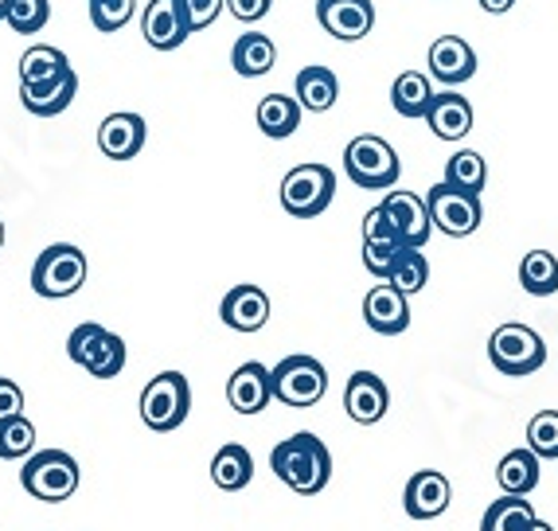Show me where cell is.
<instances>
[{
    "mask_svg": "<svg viewBox=\"0 0 558 531\" xmlns=\"http://www.w3.org/2000/svg\"><path fill=\"white\" fill-rule=\"evenodd\" d=\"M0 246H4V224H0Z\"/></svg>",
    "mask_w": 558,
    "mask_h": 531,
    "instance_id": "f6af8a7d",
    "label": "cell"
},
{
    "mask_svg": "<svg viewBox=\"0 0 558 531\" xmlns=\"http://www.w3.org/2000/svg\"><path fill=\"white\" fill-rule=\"evenodd\" d=\"M219 317L234 333H258L270 321V298L262 286H234L219 305Z\"/></svg>",
    "mask_w": 558,
    "mask_h": 531,
    "instance_id": "44dd1931",
    "label": "cell"
},
{
    "mask_svg": "<svg viewBox=\"0 0 558 531\" xmlns=\"http://www.w3.org/2000/svg\"><path fill=\"white\" fill-rule=\"evenodd\" d=\"M520 286L531 298H550L558 293V258L550 251H531L520 262Z\"/></svg>",
    "mask_w": 558,
    "mask_h": 531,
    "instance_id": "f546056e",
    "label": "cell"
},
{
    "mask_svg": "<svg viewBox=\"0 0 558 531\" xmlns=\"http://www.w3.org/2000/svg\"><path fill=\"white\" fill-rule=\"evenodd\" d=\"M344 172L352 184L379 192V188H391L395 180L402 177V165H399V153L391 149V141L375 137V133H363V137L348 141Z\"/></svg>",
    "mask_w": 558,
    "mask_h": 531,
    "instance_id": "277c9868",
    "label": "cell"
},
{
    "mask_svg": "<svg viewBox=\"0 0 558 531\" xmlns=\"http://www.w3.org/2000/svg\"><path fill=\"white\" fill-rule=\"evenodd\" d=\"M274 399V375L266 364L251 360V364L234 367V375L227 379V402L234 414H262Z\"/></svg>",
    "mask_w": 558,
    "mask_h": 531,
    "instance_id": "5bb4252c",
    "label": "cell"
},
{
    "mask_svg": "<svg viewBox=\"0 0 558 531\" xmlns=\"http://www.w3.org/2000/svg\"><path fill=\"white\" fill-rule=\"evenodd\" d=\"M149 141V125L141 113H110L102 125H98V149L106 153L110 160H133Z\"/></svg>",
    "mask_w": 558,
    "mask_h": 531,
    "instance_id": "e0dca14e",
    "label": "cell"
},
{
    "mask_svg": "<svg viewBox=\"0 0 558 531\" xmlns=\"http://www.w3.org/2000/svg\"><path fill=\"white\" fill-rule=\"evenodd\" d=\"M86 4H90V0H86Z\"/></svg>",
    "mask_w": 558,
    "mask_h": 531,
    "instance_id": "bcb514c9",
    "label": "cell"
},
{
    "mask_svg": "<svg viewBox=\"0 0 558 531\" xmlns=\"http://www.w3.org/2000/svg\"><path fill=\"white\" fill-rule=\"evenodd\" d=\"M227 9V0H184V16H187V28L192 32H204L211 28L219 12Z\"/></svg>",
    "mask_w": 558,
    "mask_h": 531,
    "instance_id": "f35d334b",
    "label": "cell"
},
{
    "mask_svg": "<svg viewBox=\"0 0 558 531\" xmlns=\"http://www.w3.org/2000/svg\"><path fill=\"white\" fill-rule=\"evenodd\" d=\"M363 321H367V328H375L379 336H402L410 328L407 293H399L391 281L375 286L372 293L363 298Z\"/></svg>",
    "mask_w": 558,
    "mask_h": 531,
    "instance_id": "ffe728a7",
    "label": "cell"
},
{
    "mask_svg": "<svg viewBox=\"0 0 558 531\" xmlns=\"http://www.w3.org/2000/svg\"><path fill=\"white\" fill-rule=\"evenodd\" d=\"M187 410H192V387H187V379L180 372H160L141 391V422L157 430V434L184 426Z\"/></svg>",
    "mask_w": 558,
    "mask_h": 531,
    "instance_id": "8992f818",
    "label": "cell"
},
{
    "mask_svg": "<svg viewBox=\"0 0 558 531\" xmlns=\"http://www.w3.org/2000/svg\"><path fill=\"white\" fill-rule=\"evenodd\" d=\"M336 196V172L328 165H298L281 180V207L293 219H317Z\"/></svg>",
    "mask_w": 558,
    "mask_h": 531,
    "instance_id": "5b68a950",
    "label": "cell"
},
{
    "mask_svg": "<svg viewBox=\"0 0 558 531\" xmlns=\"http://www.w3.org/2000/svg\"><path fill=\"white\" fill-rule=\"evenodd\" d=\"M270 375H274V399L293 410L317 407L328 391V372L313 355H286L281 364H274Z\"/></svg>",
    "mask_w": 558,
    "mask_h": 531,
    "instance_id": "ba28073f",
    "label": "cell"
},
{
    "mask_svg": "<svg viewBox=\"0 0 558 531\" xmlns=\"http://www.w3.org/2000/svg\"><path fill=\"white\" fill-rule=\"evenodd\" d=\"M496 481H500L504 493L527 496L539 488V454L535 449H512V454L500 457L496 466Z\"/></svg>",
    "mask_w": 558,
    "mask_h": 531,
    "instance_id": "484cf974",
    "label": "cell"
},
{
    "mask_svg": "<svg viewBox=\"0 0 558 531\" xmlns=\"http://www.w3.org/2000/svg\"><path fill=\"white\" fill-rule=\"evenodd\" d=\"M137 12V0H90V24L98 32H121Z\"/></svg>",
    "mask_w": 558,
    "mask_h": 531,
    "instance_id": "8d00e7d4",
    "label": "cell"
},
{
    "mask_svg": "<svg viewBox=\"0 0 558 531\" xmlns=\"http://www.w3.org/2000/svg\"><path fill=\"white\" fill-rule=\"evenodd\" d=\"M379 207H383V215H387V224L395 227L402 246L429 243V227H434V219H429V207L422 196H414V192H391Z\"/></svg>",
    "mask_w": 558,
    "mask_h": 531,
    "instance_id": "4fadbf2b",
    "label": "cell"
},
{
    "mask_svg": "<svg viewBox=\"0 0 558 531\" xmlns=\"http://www.w3.org/2000/svg\"><path fill=\"white\" fill-rule=\"evenodd\" d=\"M227 9L239 24H258V20L270 16L274 0H227Z\"/></svg>",
    "mask_w": 558,
    "mask_h": 531,
    "instance_id": "ab89813d",
    "label": "cell"
},
{
    "mask_svg": "<svg viewBox=\"0 0 558 531\" xmlns=\"http://www.w3.org/2000/svg\"><path fill=\"white\" fill-rule=\"evenodd\" d=\"M531 520H539V512L531 508L527 496L504 493L496 504H488V512L481 520V531H523Z\"/></svg>",
    "mask_w": 558,
    "mask_h": 531,
    "instance_id": "f1b7e54d",
    "label": "cell"
},
{
    "mask_svg": "<svg viewBox=\"0 0 558 531\" xmlns=\"http://www.w3.org/2000/svg\"><path fill=\"white\" fill-rule=\"evenodd\" d=\"M9 4L12 0H0V24H4V16H9Z\"/></svg>",
    "mask_w": 558,
    "mask_h": 531,
    "instance_id": "ee69618b",
    "label": "cell"
},
{
    "mask_svg": "<svg viewBox=\"0 0 558 531\" xmlns=\"http://www.w3.org/2000/svg\"><path fill=\"white\" fill-rule=\"evenodd\" d=\"M488 16H504V12H512L515 9V0H476Z\"/></svg>",
    "mask_w": 558,
    "mask_h": 531,
    "instance_id": "b9f144b4",
    "label": "cell"
},
{
    "mask_svg": "<svg viewBox=\"0 0 558 531\" xmlns=\"http://www.w3.org/2000/svg\"><path fill=\"white\" fill-rule=\"evenodd\" d=\"M453 500V488H449L446 473L438 469H422L407 481V493H402V508H407L410 520H438L441 512Z\"/></svg>",
    "mask_w": 558,
    "mask_h": 531,
    "instance_id": "2e32d148",
    "label": "cell"
},
{
    "mask_svg": "<svg viewBox=\"0 0 558 531\" xmlns=\"http://www.w3.org/2000/svg\"><path fill=\"white\" fill-rule=\"evenodd\" d=\"M446 180L457 188H465V192H473V196H481L484 184H488V165H484L481 153L457 149L453 157L446 160Z\"/></svg>",
    "mask_w": 558,
    "mask_h": 531,
    "instance_id": "1f68e13d",
    "label": "cell"
},
{
    "mask_svg": "<svg viewBox=\"0 0 558 531\" xmlns=\"http://www.w3.org/2000/svg\"><path fill=\"white\" fill-rule=\"evenodd\" d=\"M391 407V391H387V383L379 379L375 372H355L344 387V410L348 419L360 422V426H375V422L387 414Z\"/></svg>",
    "mask_w": 558,
    "mask_h": 531,
    "instance_id": "d6986e66",
    "label": "cell"
},
{
    "mask_svg": "<svg viewBox=\"0 0 558 531\" xmlns=\"http://www.w3.org/2000/svg\"><path fill=\"white\" fill-rule=\"evenodd\" d=\"M426 207H429L434 227H438L441 234H449V239H465V234H473L476 227H481V196L449 184V180L429 188Z\"/></svg>",
    "mask_w": 558,
    "mask_h": 531,
    "instance_id": "30bf717a",
    "label": "cell"
},
{
    "mask_svg": "<svg viewBox=\"0 0 558 531\" xmlns=\"http://www.w3.org/2000/svg\"><path fill=\"white\" fill-rule=\"evenodd\" d=\"M141 36L157 51H180V44L192 36L184 0H149V9L141 12Z\"/></svg>",
    "mask_w": 558,
    "mask_h": 531,
    "instance_id": "8fae6325",
    "label": "cell"
},
{
    "mask_svg": "<svg viewBox=\"0 0 558 531\" xmlns=\"http://www.w3.org/2000/svg\"><path fill=\"white\" fill-rule=\"evenodd\" d=\"M434 86L422 71H402L391 83V106L402 113V118H426L429 106H434Z\"/></svg>",
    "mask_w": 558,
    "mask_h": 531,
    "instance_id": "83f0119b",
    "label": "cell"
},
{
    "mask_svg": "<svg viewBox=\"0 0 558 531\" xmlns=\"http://www.w3.org/2000/svg\"><path fill=\"white\" fill-rule=\"evenodd\" d=\"M387 281H391L399 293H407V298L422 293L429 281V262H426V254H422V246H402V254L395 258L391 278Z\"/></svg>",
    "mask_w": 558,
    "mask_h": 531,
    "instance_id": "4dcf8cb0",
    "label": "cell"
},
{
    "mask_svg": "<svg viewBox=\"0 0 558 531\" xmlns=\"http://www.w3.org/2000/svg\"><path fill=\"white\" fill-rule=\"evenodd\" d=\"M66 67H71V59H66L59 47L36 44L24 51V59H20V83H39V79L59 75V71H66Z\"/></svg>",
    "mask_w": 558,
    "mask_h": 531,
    "instance_id": "d6a6232c",
    "label": "cell"
},
{
    "mask_svg": "<svg viewBox=\"0 0 558 531\" xmlns=\"http://www.w3.org/2000/svg\"><path fill=\"white\" fill-rule=\"evenodd\" d=\"M258 130L270 141H286L301 130V118H305V106L298 102V94H266L258 102Z\"/></svg>",
    "mask_w": 558,
    "mask_h": 531,
    "instance_id": "603a6c76",
    "label": "cell"
},
{
    "mask_svg": "<svg viewBox=\"0 0 558 531\" xmlns=\"http://www.w3.org/2000/svg\"><path fill=\"white\" fill-rule=\"evenodd\" d=\"M278 63V47L266 32H242L231 47V67L242 79H262Z\"/></svg>",
    "mask_w": 558,
    "mask_h": 531,
    "instance_id": "cb8c5ba5",
    "label": "cell"
},
{
    "mask_svg": "<svg viewBox=\"0 0 558 531\" xmlns=\"http://www.w3.org/2000/svg\"><path fill=\"white\" fill-rule=\"evenodd\" d=\"M402 254V243H395V239H363V266H367V274H375V278H391V266L395 258Z\"/></svg>",
    "mask_w": 558,
    "mask_h": 531,
    "instance_id": "74e56055",
    "label": "cell"
},
{
    "mask_svg": "<svg viewBox=\"0 0 558 531\" xmlns=\"http://www.w3.org/2000/svg\"><path fill=\"white\" fill-rule=\"evenodd\" d=\"M523 531H555V528H550V523H543V520H531Z\"/></svg>",
    "mask_w": 558,
    "mask_h": 531,
    "instance_id": "7bdbcfd3",
    "label": "cell"
},
{
    "mask_svg": "<svg viewBox=\"0 0 558 531\" xmlns=\"http://www.w3.org/2000/svg\"><path fill=\"white\" fill-rule=\"evenodd\" d=\"M211 481L223 493H242L254 481V457L242 442H227L211 461Z\"/></svg>",
    "mask_w": 558,
    "mask_h": 531,
    "instance_id": "d4e9b609",
    "label": "cell"
},
{
    "mask_svg": "<svg viewBox=\"0 0 558 531\" xmlns=\"http://www.w3.org/2000/svg\"><path fill=\"white\" fill-rule=\"evenodd\" d=\"M24 414V391L12 379H0V422Z\"/></svg>",
    "mask_w": 558,
    "mask_h": 531,
    "instance_id": "60d3db41",
    "label": "cell"
},
{
    "mask_svg": "<svg viewBox=\"0 0 558 531\" xmlns=\"http://www.w3.org/2000/svg\"><path fill=\"white\" fill-rule=\"evenodd\" d=\"M270 469L281 485H289L301 496H317L320 488L332 481V454L317 434H293V438L278 442L270 454Z\"/></svg>",
    "mask_w": 558,
    "mask_h": 531,
    "instance_id": "6da1fadb",
    "label": "cell"
},
{
    "mask_svg": "<svg viewBox=\"0 0 558 531\" xmlns=\"http://www.w3.org/2000/svg\"><path fill=\"white\" fill-rule=\"evenodd\" d=\"M86 274H90L86 254L71 243H56L47 246L36 258V266H32V289L47 301L71 298V293H78L86 286Z\"/></svg>",
    "mask_w": 558,
    "mask_h": 531,
    "instance_id": "3957f363",
    "label": "cell"
},
{
    "mask_svg": "<svg viewBox=\"0 0 558 531\" xmlns=\"http://www.w3.org/2000/svg\"><path fill=\"white\" fill-rule=\"evenodd\" d=\"M426 122H429V130H434V137L461 141L473 130V102L457 90H438L434 94V106H429V113H426Z\"/></svg>",
    "mask_w": 558,
    "mask_h": 531,
    "instance_id": "7402d4cb",
    "label": "cell"
},
{
    "mask_svg": "<svg viewBox=\"0 0 558 531\" xmlns=\"http://www.w3.org/2000/svg\"><path fill=\"white\" fill-rule=\"evenodd\" d=\"M47 20H51V4L47 0H12L4 24L12 32H20V36H36Z\"/></svg>",
    "mask_w": 558,
    "mask_h": 531,
    "instance_id": "e575fe53",
    "label": "cell"
},
{
    "mask_svg": "<svg viewBox=\"0 0 558 531\" xmlns=\"http://www.w3.org/2000/svg\"><path fill=\"white\" fill-rule=\"evenodd\" d=\"M340 98V79L328 67H305L298 75V102L308 113H328Z\"/></svg>",
    "mask_w": 558,
    "mask_h": 531,
    "instance_id": "4316f807",
    "label": "cell"
},
{
    "mask_svg": "<svg viewBox=\"0 0 558 531\" xmlns=\"http://www.w3.org/2000/svg\"><path fill=\"white\" fill-rule=\"evenodd\" d=\"M488 360L504 375H531L547 364V345L543 336L527 325H500L488 340Z\"/></svg>",
    "mask_w": 558,
    "mask_h": 531,
    "instance_id": "9c48e42d",
    "label": "cell"
},
{
    "mask_svg": "<svg viewBox=\"0 0 558 531\" xmlns=\"http://www.w3.org/2000/svg\"><path fill=\"white\" fill-rule=\"evenodd\" d=\"M429 75L438 79L441 86H461L476 75V56L469 39L461 36H438L429 44Z\"/></svg>",
    "mask_w": 558,
    "mask_h": 531,
    "instance_id": "ac0fdd59",
    "label": "cell"
},
{
    "mask_svg": "<svg viewBox=\"0 0 558 531\" xmlns=\"http://www.w3.org/2000/svg\"><path fill=\"white\" fill-rule=\"evenodd\" d=\"M66 355H71L78 367H86L94 379H113V375H121V367H125V340H121L118 333H110L106 325L86 321V325H78L75 333H71V340H66Z\"/></svg>",
    "mask_w": 558,
    "mask_h": 531,
    "instance_id": "52a82bcc",
    "label": "cell"
},
{
    "mask_svg": "<svg viewBox=\"0 0 558 531\" xmlns=\"http://www.w3.org/2000/svg\"><path fill=\"white\" fill-rule=\"evenodd\" d=\"M317 20L328 36L355 44L375 28V4L372 0H317Z\"/></svg>",
    "mask_w": 558,
    "mask_h": 531,
    "instance_id": "7c38bea8",
    "label": "cell"
},
{
    "mask_svg": "<svg viewBox=\"0 0 558 531\" xmlns=\"http://www.w3.org/2000/svg\"><path fill=\"white\" fill-rule=\"evenodd\" d=\"M36 454V426L24 414L0 422V457L4 461H28Z\"/></svg>",
    "mask_w": 558,
    "mask_h": 531,
    "instance_id": "836d02e7",
    "label": "cell"
},
{
    "mask_svg": "<svg viewBox=\"0 0 558 531\" xmlns=\"http://www.w3.org/2000/svg\"><path fill=\"white\" fill-rule=\"evenodd\" d=\"M75 94H78L75 67H66V71H59V75H51V79H39V83H20V102H24L28 113H36V118H56V113H63L66 106L75 102Z\"/></svg>",
    "mask_w": 558,
    "mask_h": 531,
    "instance_id": "9a60e30c",
    "label": "cell"
},
{
    "mask_svg": "<svg viewBox=\"0 0 558 531\" xmlns=\"http://www.w3.org/2000/svg\"><path fill=\"white\" fill-rule=\"evenodd\" d=\"M78 461L66 449H44V454H32L24 461V473H20V485L24 493L36 496L44 504H63L78 493Z\"/></svg>",
    "mask_w": 558,
    "mask_h": 531,
    "instance_id": "7a4b0ae2",
    "label": "cell"
},
{
    "mask_svg": "<svg viewBox=\"0 0 558 531\" xmlns=\"http://www.w3.org/2000/svg\"><path fill=\"white\" fill-rule=\"evenodd\" d=\"M527 449H535L539 457H558V410H539L527 422Z\"/></svg>",
    "mask_w": 558,
    "mask_h": 531,
    "instance_id": "d590c367",
    "label": "cell"
}]
</instances>
